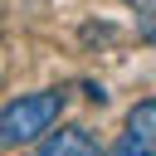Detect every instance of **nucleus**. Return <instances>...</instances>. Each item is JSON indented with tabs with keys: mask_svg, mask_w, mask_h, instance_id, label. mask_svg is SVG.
I'll use <instances>...</instances> for the list:
<instances>
[{
	"mask_svg": "<svg viewBox=\"0 0 156 156\" xmlns=\"http://www.w3.org/2000/svg\"><path fill=\"white\" fill-rule=\"evenodd\" d=\"M58 117H63V93H58V88L20 93L15 102L0 107V146H29V141H39Z\"/></svg>",
	"mask_w": 156,
	"mask_h": 156,
	"instance_id": "nucleus-1",
	"label": "nucleus"
},
{
	"mask_svg": "<svg viewBox=\"0 0 156 156\" xmlns=\"http://www.w3.org/2000/svg\"><path fill=\"white\" fill-rule=\"evenodd\" d=\"M112 156H156V102L151 98H141L127 112V132H122Z\"/></svg>",
	"mask_w": 156,
	"mask_h": 156,
	"instance_id": "nucleus-2",
	"label": "nucleus"
},
{
	"mask_svg": "<svg viewBox=\"0 0 156 156\" xmlns=\"http://www.w3.org/2000/svg\"><path fill=\"white\" fill-rule=\"evenodd\" d=\"M39 156H102V146L88 127H49L39 136Z\"/></svg>",
	"mask_w": 156,
	"mask_h": 156,
	"instance_id": "nucleus-3",
	"label": "nucleus"
},
{
	"mask_svg": "<svg viewBox=\"0 0 156 156\" xmlns=\"http://www.w3.org/2000/svg\"><path fill=\"white\" fill-rule=\"evenodd\" d=\"M127 10H136V20H141V34L151 39V15H156V0H127Z\"/></svg>",
	"mask_w": 156,
	"mask_h": 156,
	"instance_id": "nucleus-4",
	"label": "nucleus"
}]
</instances>
